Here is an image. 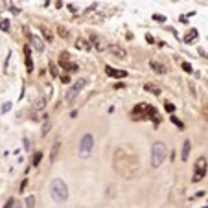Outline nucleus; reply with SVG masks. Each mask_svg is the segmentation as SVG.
Wrapping results in <instances>:
<instances>
[{
	"mask_svg": "<svg viewBox=\"0 0 208 208\" xmlns=\"http://www.w3.org/2000/svg\"><path fill=\"white\" fill-rule=\"evenodd\" d=\"M50 194H52V199L55 203H65L68 199V188L65 184V181L61 179H53L52 184H50Z\"/></svg>",
	"mask_w": 208,
	"mask_h": 208,
	"instance_id": "f257e3e1",
	"label": "nucleus"
},
{
	"mask_svg": "<svg viewBox=\"0 0 208 208\" xmlns=\"http://www.w3.org/2000/svg\"><path fill=\"white\" fill-rule=\"evenodd\" d=\"M153 157H151V164H153V168H159L162 162H164V159H166V153H168V147H166V144L164 142H155L153 144Z\"/></svg>",
	"mask_w": 208,
	"mask_h": 208,
	"instance_id": "f03ea898",
	"label": "nucleus"
},
{
	"mask_svg": "<svg viewBox=\"0 0 208 208\" xmlns=\"http://www.w3.org/2000/svg\"><path fill=\"white\" fill-rule=\"evenodd\" d=\"M92 147H94V138H92V135H85V136L81 138V144H79V157H81V159H87V157L90 155Z\"/></svg>",
	"mask_w": 208,
	"mask_h": 208,
	"instance_id": "7ed1b4c3",
	"label": "nucleus"
},
{
	"mask_svg": "<svg viewBox=\"0 0 208 208\" xmlns=\"http://www.w3.org/2000/svg\"><path fill=\"white\" fill-rule=\"evenodd\" d=\"M205 175H206V159L201 157V159H197V162H195V177H194V181L197 182V181H201Z\"/></svg>",
	"mask_w": 208,
	"mask_h": 208,
	"instance_id": "20e7f679",
	"label": "nucleus"
},
{
	"mask_svg": "<svg viewBox=\"0 0 208 208\" xmlns=\"http://www.w3.org/2000/svg\"><path fill=\"white\" fill-rule=\"evenodd\" d=\"M59 63H61V68H65L66 72H76V70H77V65L70 63V55H68L66 52H63V53H61Z\"/></svg>",
	"mask_w": 208,
	"mask_h": 208,
	"instance_id": "39448f33",
	"label": "nucleus"
},
{
	"mask_svg": "<svg viewBox=\"0 0 208 208\" xmlns=\"http://www.w3.org/2000/svg\"><path fill=\"white\" fill-rule=\"evenodd\" d=\"M85 83H87L85 79H79V81H77V83H76V85L68 90V92H66V101H68V103H70V101H74V98H77V94L81 92V88L85 87Z\"/></svg>",
	"mask_w": 208,
	"mask_h": 208,
	"instance_id": "423d86ee",
	"label": "nucleus"
},
{
	"mask_svg": "<svg viewBox=\"0 0 208 208\" xmlns=\"http://www.w3.org/2000/svg\"><path fill=\"white\" fill-rule=\"evenodd\" d=\"M105 50H107L109 53H112L114 57H120V59H125V57H127L125 48H122V46H118V44H109V46H105Z\"/></svg>",
	"mask_w": 208,
	"mask_h": 208,
	"instance_id": "0eeeda50",
	"label": "nucleus"
},
{
	"mask_svg": "<svg viewBox=\"0 0 208 208\" xmlns=\"http://www.w3.org/2000/svg\"><path fill=\"white\" fill-rule=\"evenodd\" d=\"M90 39H92V41H90V44H92L98 52H103V50H105V44L101 42V39H100L98 35H94V33H92V35H90Z\"/></svg>",
	"mask_w": 208,
	"mask_h": 208,
	"instance_id": "6e6552de",
	"label": "nucleus"
},
{
	"mask_svg": "<svg viewBox=\"0 0 208 208\" xmlns=\"http://www.w3.org/2000/svg\"><path fill=\"white\" fill-rule=\"evenodd\" d=\"M31 44H33V48H35L37 52H42V50H44V42H42L41 37H37V35H31Z\"/></svg>",
	"mask_w": 208,
	"mask_h": 208,
	"instance_id": "1a4fd4ad",
	"label": "nucleus"
},
{
	"mask_svg": "<svg viewBox=\"0 0 208 208\" xmlns=\"http://www.w3.org/2000/svg\"><path fill=\"white\" fill-rule=\"evenodd\" d=\"M76 48H77V50H90V48H92V44H90V41H85V39H76Z\"/></svg>",
	"mask_w": 208,
	"mask_h": 208,
	"instance_id": "9d476101",
	"label": "nucleus"
},
{
	"mask_svg": "<svg viewBox=\"0 0 208 208\" xmlns=\"http://www.w3.org/2000/svg\"><path fill=\"white\" fill-rule=\"evenodd\" d=\"M105 72H107L109 76H112V77H125V76H127L125 70H120V72H118V70H114V68H111V66H107Z\"/></svg>",
	"mask_w": 208,
	"mask_h": 208,
	"instance_id": "9b49d317",
	"label": "nucleus"
},
{
	"mask_svg": "<svg viewBox=\"0 0 208 208\" xmlns=\"http://www.w3.org/2000/svg\"><path fill=\"white\" fill-rule=\"evenodd\" d=\"M149 111H151V107H149L147 103H138V105L133 109V114H140V112H147V114H149Z\"/></svg>",
	"mask_w": 208,
	"mask_h": 208,
	"instance_id": "f8f14e48",
	"label": "nucleus"
},
{
	"mask_svg": "<svg viewBox=\"0 0 208 208\" xmlns=\"http://www.w3.org/2000/svg\"><path fill=\"white\" fill-rule=\"evenodd\" d=\"M149 66H151L155 72H159V74H164V72H166V66H164V65H160V63H157V61H151V63H149Z\"/></svg>",
	"mask_w": 208,
	"mask_h": 208,
	"instance_id": "ddd939ff",
	"label": "nucleus"
},
{
	"mask_svg": "<svg viewBox=\"0 0 208 208\" xmlns=\"http://www.w3.org/2000/svg\"><path fill=\"white\" fill-rule=\"evenodd\" d=\"M59 147H61V144H59V142H53V146H52V153H50V160H55V159H57Z\"/></svg>",
	"mask_w": 208,
	"mask_h": 208,
	"instance_id": "4468645a",
	"label": "nucleus"
},
{
	"mask_svg": "<svg viewBox=\"0 0 208 208\" xmlns=\"http://www.w3.org/2000/svg\"><path fill=\"white\" fill-rule=\"evenodd\" d=\"M190 147H192L190 142H184V146H182V153H181V159H182V160L188 159V155H190Z\"/></svg>",
	"mask_w": 208,
	"mask_h": 208,
	"instance_id": "2eb2a0df",
	"label": "nucleus"
},
{
	"mask_svg": "<svg viewBox=\"0 0 208 208\" xmlns=\"http://www.w3.org/2000/svg\"><path fill=\"white\" fill-rule=\"evenodd\" d=\"M24 52H26V66H28V72H31V70H33V63H31V59H29V48L26 46Z\"/></svg>",
	"mask_w": 208,
	"mask_h": 208,
	"instance_id": "dca6fc26",
	"label": "nucleus"
},
{
	"mask_svg": "<svg viewBox=\"0 0 208 208\" xmlns=\"http://www.w3.org/2000/svg\"><path fill=\"white\" fill-rule=\"evenodd\" d=\"M46 103H48L46 98H39V100L33 103V107H35V109H42V107H46Z\"/></svg>",
	"mask_w": 208,
	"mask_h": 208,
	"instance_id": "f3484780",
	"label": "nucleus"
},
{
	"mask_svg": "<svg viewBox=\"0 0 208 208\" xmlns=\"http://www.w3.org/2000/svg\"><path fill=\"white\" fill-rule=\"evenodd\" d=\"M57 33H59V37H63V39H68V35H70L65 26H59V28H57Z\"/></svg>",
	"mask_w": 208,
	"mask_h": 208,
	"instance_id": "a211bd4d",
	"label": "nucleus"
},
{
	"mask_svg": "<svg viewBox=\"0 0 208 208\" xmlns=\"http://www.w3.org/2000/svg\"><path fill=\"white\" fill-rule=\"evenodd\" d=\"M146 90H147V92H153V94H160V88H159V87H155L153 83L146 85Z\"/></svg>",
	"mask_w": 208,
	"mask_h": 208,
	"instance_id": "6ab92c4d",
	"label": "nucleus"
},
{
	"mask_svg": "<svg viewBox=\"0 0 208 208\" xmlns=\"http://www.w3.org/2000/svg\"><path fill=\"white\" fill-rule=\"evenodd\" d=\"M195 37H197V31L194 29V31H190V33H188L184 39H186V42H192V39H195Z\"/></svg>",
	"mask_w": 208,
	"mask_h": 208,
	"instance_id": "aec40b11",
	"label": "nucleus"
},
{
	"mask_svg": "<svg viewBox=\"0 0 208 208\" xmlns=\"http://www.w3.org/2000/svg\"><path fill=\"white\" fill-rule=\"evenodd\" d=\"M42 35L46 37V41H48V42H52V39H53V37H52V33H50L46 28H42Z\"/></svg>",
	"mask_w": 208,
	"mask_h": 208,
	"instance_id": "412c9836",
	"label": "nucleus"
},
{
	"mask_svg": "<svg viewBox=\"0 0 208 208\" xmlns=\"http://www.w3.org/2000/svg\"><path fill=\"white\" fill-rule=\"evenodd\" d=\"M41 159H42V155H41V153H35V157H33V166H37V164L41 162Z\"/></svg>",
	"mask_w": 208,
	"mask_h": 208,
	"instance_id": "4be33fe9",
	"label": "nucleus"
},
{
	"mask_svg": "<svg viewBox=\"0 0 208 208\" xmlns=\"http://www.w3.org/2000/svg\"><path fill=\"white\" fill-rule=\"evenodd\" d=\"M171 122H173V124H175V125H179V127H181V129H182V127H184V124H182V122H181V120H177V118H175V116H171Z\"/></svg>",
	"mask_w": 208,
	"mask_h": 208,
	"instance_id": "5701e85b",
	"label": "nucleus"
},
{
	"mask_svg": "<svg viewBox=\"0 0 208 208\" xmlns=\"http://www.w3.org/2000/svg\"><path fill=\"white\" fill-rule=\"evenodd\" d=\"M0 28L7 31V29H9V22H7V20H2V22H0Z\"/></svg>",
	"mask_w": 208,
	"mask_h": 208,
	"instance_id": "b1692460",
	"label": "nucleus"
},
{
	"mask_svg": "<svg viewBox=\"0 0 208 208\" xmlns=\"http://www.w3.org/2000/svg\"><path fill=\"white\" fill-rule=\"evenodd\" d=\"M26 206H35V199L33 197H28L26 199Z\"/></svg>",
	"mask_w": 208,
	"mask_h": 208,
	"instance_id": "393cba45",
	"label": "nucleus"
},
{
	"mask_svg": "<svg viewBox=\"0 0 208 208\" xmlns=\"http://www.w3.org/2000/svg\"><path fill=\"white\" fill-rule=\"evenodd\" d=\"M182 68H184V70H186V72H192V66H190V65H188V63H182Z\"/></svg>",
	"mask_w": 208,
	"mask_h": 208,
	"instance_id": "a878e982",
	"label": "nucleus"
},
{
	"mask_svg": "<svg viewBox=\"0 0 208 208\" xmlns=\"http://www.w3.org/2000/svg\"><path fill=\"white\" fill-rule=\"evenodd\" d=\"M166 111H168V112H173V111H175V107H173L171 103H168V105H166Z\"/></svg>",
	"mask_w": 208,
	"mask_h": 208,
	"instance_id": "bb28decb",
	"label": "nucleus"
},
{
	"mask_svg": "<svg viewBox=\"0 0 208 208\" xmlns=\"http://www.w3.org/2000/svg\"><path fill=\"white\" fill-rule=\"evenodd\" d=\"M50 68H52V76H57V68H55V66H53V65H52V66H50Z\"/></svg>",
	"mask_w": 208,
	"mask_h": 208,
	"instance_id": "cd10ccee",
	"label": "nucleus"
},
{
	"mask_svg": "<svg viewBox=\"0 0 208 208\" xmlns=\"http://www.w3.org/2000/svg\"><path fill=\"white\" fill-rule=\"evenodd\" d=\"M48 131H50V125H48V124H46V125H44V129H42V135H46V133H48Z\"/></svg>",
	"mask_w": 208,
	"mask_h": 208,
	"instance_id": "c85d7f7f",
	"label": "nucleus"
}]
</instances>
